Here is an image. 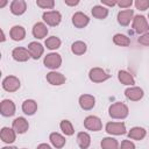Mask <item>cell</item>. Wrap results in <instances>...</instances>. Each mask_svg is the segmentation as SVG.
I'll return each mask as SVG.
<instances>
[{"mask_svg":"<svg viewBox=\"0 0 149 149\" xmlns=\"http://www.w3.org/2000/svg\"><path fill=\"white\" fill-rule=\"evenodd\" d=\"M86 50H87V45H86V43L83 42V41H76V42H73L72 45H71V51H72L74 55H78V56L84 55V54L86 52Z\"/></svg>","mask_w":149,"mask_h":149,"instance_id":"28","label":"cell"},{"mask_svg":"<svg viewBox=\"0 0 149 149\" xmlns=\"http://www.w3.org/2000/svg\"><path fill=\"white\" fill-rule=\"evenodd\" d=\"M91 13H92V15H93L95 19L104 20V19H106L107 15H108V9H107V7H105V6H102V5H97V6H94V7L92 8Z\"/></svg>","mask_w":149,"mask_h":149,"instance_id":"27","label":"cell"},{"mask_svg":"<svg viewBox=\"0 0 149 149\" xmlns=\"http://www.w3.org/2000/svg\"><path fill=\"white\" fill-rule=\"evenodd\" d=\"M0 137H1L2 142L7 143V144H10L16 139V132L13 128H9V127H2L1 132H0Z\"/></svg>","mask_w":149,"mask_h":149,"instance_id":"17","label":"cell"},{"mask_svg":"<svg viewBox=\"0 0 149 149\" xmlns=\"http://www.w3.org/2000/svg\"><path fill=\"white\" fill-rule=\"evenodd\" d=\"M88 78L93 83H104L111 78V74H108L101 68H92L88 72Z\"/></svg>","mask_w":149,"mask_h":149,"instance_id":"2","label":"cell"},{"mask_svg":"<svg viewBox=\"0 0 149 149\" xmlns=\"http://www.w3.org/2000/svg\"><path fill=\"white\" fill-rule=\"evenodd\" d=\"M84 127L91 132H99L102 128L101 120L95 115H88L84 120Z\"/></svg>","mask_w":149,"mask_h":149,"instance_id":"7","label":"cell"},{"mask_svg":"<svg viewBox=\"0 0 149 149\" xmlns=\"http://www.w3.org/2000/svg\"><path fill=\"white\" fill-rule=\"evenodd\" d=\"M79 106L84 111H90L95 106V98L91 94H83L79 97Z\"/></svg>","mask_w":149,"mask_h":149,"instance_id":"15","label":"cell"},{"mask_svg":"<svg viewBox=\"0 0 149 149\" xmlns=\"http://www.w3.org/2000/svg\"><path fill=\"white\" fill-rule=\"evenodd\" d=\"M49 140H50V143L56 148V149H61L65 146V137L63 135H61L59 133H51L50 136H49Z\"/></svg>","mask_w":149,"mask_h":149,"instance_id":"24","label":"cell"},{"mask_svg":"<svg viewBox=\"0 0 149 149\" xmlns=\"http://www.w3.org/2000/svg\"><path fill=\"white\" fill-rule=\"evenodd\" d=\"M12 57L16 62H27L30 58V54H29L28 49H26L23 47H17V48L13 49Z\"/></svg>","mask_w":149,"mask_h":149,"instance_id":"11","label":"cell"},{"mask_svg":"<svg viewBox=\"0 0 149 149\" xmlns=\"http://www.w3.org/2000/svg\"><path fill=\"white\" fill-rule=\"evenodd\" d=\"M133 28L137 34H146L149 30V23L143 15H136L133 19Z\"/></svg>","mask_w":149,"mask_h":149,"instance_id":"3","label":"cell"},{"mask_svg":"<svg viewBox=\"0 0 149 149\" xmlns=\"http://www.w3.org/2000/svg\"><path fill=\"white\" fill-rule=\"evenodd\" d=\"M134 16V12L133 9H125V10H120L118 13V22L121 26H128L130 23V21H133Z\"/></svg>","mask_w":149,"mask_h":149,"instance_id":"18","label":"cell"},{"mask_svg":"<svg viewBox=\"0 0 149 149\" xmlns=\"http://www.w3.org/2000/svg\"><path fill=\"white\" fill-rule=\"evenodd\" d=\"M12 128L16 132V134H24L28 130V128H29V123H28V121L24 118L19 116V118H16L13 121Z\"/></svg>","mask_w":149,"mask_h":149,"instance_id":"16","label":"cell"},{"mask_svg":"<svg viewBox=\"0 0 149 149\" xmlns=\"http://www.w3.org/2000/svg\"><path fill=\"white\" fill-rule=\"evenodd\" d=\"M36 5L43 9H52L55 6V1L54 0H37Z\"/></svg>","mask_w":149,"mask_h":149,"instance_id":"33","label":"cell"},{"mask_svg":"<svg viewBox=\"0 0 149 149\" xmlns=\"http://www.w3.org/2000/svg\"><path fill=\"white\" fill-rule=\"evenodd\" d=\"M37 111V102L33 99H27L22 102V112L26 115H34Z\"/></svg>","mask_w":149,"mask_h":149,"instance_id":"22","label":"cell"},{"mask_svg":"<svg viewBox=\"0 0 149 149\" xmlns=\"http://www.w3.org/2000/svg\"><path fill=\"white\" fill-rule=\"evenodd\" d=\"M102 149H119V143L114 137H104L100 142Z\"/></svg>","mask_w":149,"mask_h":149,"instance_id":"29","label":"cell"},{"mask_svg":"<svg viewBox=\"0 0 149 149\" xmlns=\"http://www.w3.org/2000/svg\"><path fill=\"white\" fill-rule=\"evenodd\" d=\"M119 149H135V144L129 140H123Z\"/></svg>","mask_w":149,"mask_h":149,"instance_id":"36","label":"cell"},{"mask_svg":"<svg viewBox=\"0 0 149 149\" xmlns=\"http://www.w3.org/2000/svg\"><path fill=\"white\" fill-rule=\"evenodd\" d=\"M22 149H27V148H22Z\"/></svg>","mask_w":149,"mask_h":149,"instance_id":"44","label":"cell"},{"mask_svg":"<svg viewBox=\"0 0 149 149\" xmlns=\"http://www.w3.org/2000/svg\"><path fill=\"white\" fill-rule=\"evenodd\" d=\"M61 40L57 37V36H50V37H48L47 40H45V42H44V44H45V47L48 48V49H50V50H56V49H58L59 47H61Z\"/></svg>","mask_w":149,"mask_h":149,"instance_id":"32","label":"cell"},{"mask_svg":"<svg viewBox=\"0 0 149 149\" xmlns=\"http://www.w3.org/2000/svg\"><path fill=\"white\" fill-rule=\"evenodd\" d=\"M27 49H28V51L30 54V57L33 59H38L44 52V47L38 42H30L28 44Z\"/></svg>","mask_w":149,"mask_h":149,"instance_id":"14","label":"cell"},{"mask_svg":"<svg viewBox=\"0 0 149 149\" xmlns=\"http://www.w3.org/2000/svg\"><path fill=\"white\" fill-rule=\"evenodd\" d=\"M43 21L48 24V26H51V27H56L61 23L62 21V15L58 10H48V12H44L43 15Z\"/></svg>","mask_w":149,"mask_h":149,"instance_id":"5","label":"cell"},{"mask_svg":"<svg viewBox=\"0 0 149 149\" xmlns=\"http://www.w3.org/2000/svg\"><path fill=\"white\" fill-rule=\"evenodd\" d=\"M90 22V19L86 14H84L83 12H77L72 15V23L76 28H84Z\"/></svg>","mask_w":149,"mask_h":149,"instance_id":"13","label":"cell"},{"mask_svg":"<svg viewBox=\"0 0 149 149\" xmlns=\"http://www.w3.org/2000/svg\"><path fill=\"white\" fill-rule=\"evenodd\" d=\"M33 35L35 38L37 40H41V38H44L47 35H48V28L47 26L43 23V22H37L34 24L33 27Z\"/></svg>","mask_w":149,"mask_h":149,"instance_id":"20","label":"cell"},{"mask_svg":"<svg viewBox=\"0 0 149 149\" xmlns=\"http://www.w3.org/2000/svg\"><path fill=\"white\" fill-rule=\"evenodd\" d=\"M105 129L109 135H122L126 133V125L123 122H108Z\"/></svg>","mask_w":149,"mask_h":149,"instance_id":"9","label":"cell"},{"mask_svg":"<svg viewBox=\"0 0 149 149\" xmlns=\"http://www.w3.org/2000/svg\"><path fill=\"white\" fill-rule=\"evenodd\" d=\"M21 86L20 79L15 76H7L2 80V88L7 92H16Z\"/></svg>","mask_w":149,"mask_h":149,"instance_id":"6","label":"cell"},{"mask_svg":"<svg viewBox=\"0 0 149 149\" xmlns=\"http://www.w3.org/2000/svg\"><path fill=\"white\" fill-rule=\"evenodd\" d=\"M8 2H7V0H3V1H1L0 2V8H2V7H5L6 5H7Z\"/></svg>","mask_w":149,"mask_h":149,"instance_id":"42","label":"cell"},{"mask_svg":"<svg viewBox=\"0 0 149 149\" xmlns=\"http://www.w3.org/2000/svg\"><path fill=\"white\" fill-rule=\"evenodd\" d=\"M9 35L13 41H22L26 37V29L22 26H13Z\"/></svg>","mask_w":149,"mask_h":149,"instance_id":"23","label":"cell"},{"mask_svg":"<svg viewBox=\"0 0 149 149\" xmlns=\"http://www.w3.org/2000/svg\"><path fill=\"white\" fill-rule=\"evenodd\" d=\"M36 149H52V148H51L49 144H47V143H41V144L37 146Z\"/></svg>","mask_w":149,"mask_h":149,"instance_id":"40","label":"cell"},{"mask_svg":"<svg viewBox=\"0 0 149 149\" xmlns=\"http://www.w3.org/2000/svg\"><path fill=\"white\" fill-rule=\"evenodd\" d=\"M118 79L121 84L127 85V86H133L135 84V79H134L133 74L126 70H120L118 72Z\"/></svg>","mask_w":149,"mask_h":149,"instance_id":"21","label":"cell"},{"mask_svg":"<svg viewBox=\"0 0 149 149\" xmlns=\"http://www.w3.org/2000/svg\"><path fill=\"white\" fill-rule=\"evenodd\" d=\"M108 114L111 118L113 119H125L128 116L129 114V109H128V106L121 101H118V102H114L109 106L108 108Z\"/></svg>","mask_w":149,"mask_h":149,"instance_id":"1","label":"cell"},{"mask_svg":"<svg viewBox=\"0 0 149 149\" xmlns=\"http://www.w3.org/2000/svg\"><path fill=\"white\" fill-rule=\"evenodd\" d=\"M148 17H149V15H148Z\"/></svg>","mask_w":149,"mask_h":149,"instance_id":"45","label":"cell"},{"mask_svg":"<svg viewBox=\"0 0 149 149\" xmlns=\"http://www.w3.org/2000/svg\"><path fill=\"white\" fill-rule=\"evenodd\" d=\"M147 135V130L142 127H133L129 132H128V137L132 140H136V141H141L146 137Z\"/></svg>","mask_w":149,"mask_h":149,"instance_id":"25","label":"cell"},{"mask_svg":"<svg viewBox=\"0 0 149 149\" xmlns=\"http://www.w3.org/2000/svg\"><path fill=\"white\" fill-rule=\"evenodd\" d=\"M5 40H6V36H5V31L1 29V42H5Z\"/></svg>","mask_w":149,"mask_h":149,"instance_id":"41","label":"cell"},{"mask_svg":"<svg viewBox=\"0 0 149 149\" xmlns=\"http://www.w3.org/2000/svg\"><path fill=\"white\" fill-rule=\"evenodd\" d=\"M113 42L119 47H128L130 44L129 37L123 34H115L113 37Z\"/></svg>","mask_w":149,"mask_h":149,"instance_id":"30","label":"cell"},{"mask_svg":"<svg viewBox=\"0 0 149 149\" xmlns=\"http://www.w3.org/2000/svg\"><path fill=\"white\" fill-rule=\"evenodd\" d=\"M64 2H65V5L72 7V6H77L79 3V0H64Z\"/></svg>","mask_w":149,"mask_h":149,"instance_id":"39","label":"cell"},{"mask_svg":"<svg viewBox=\"0 0 149 149\" xmlns=\"http://www.w3.org/2000/svg\"><path fill=\"white\" fill-rule=\"evenodd\" d=\"M47 80L49 84L54 85V86H59V85H63L66 80L65 76L62 74L61 72H56V71H50L49 73H47Z\"/></svg>","mask_w":149,"mask_h":149,"instance_id":"12","label":"cell"},{"mask_svg":"<svg viewBox=\"0 0 149 149\" xmlns=\"http://www.w3.org/2000/svg\"><path fill=\"white\" fill-rule=\"evenodd\" d=\"M1 149H16L15 147H3V148H1Z\"/></svg>","mask_w":149,"mask_h":149,"instance_id":"43","label":"cell"},{"mask_svg":"<svg viewBox=\"0 0 149 149\" xmlns=\"http://www.w3.org/2000/svg\"><path fill=\"white\" fill-rule=\"evenodd\" d=\"M101 3H102V6H107V7H113V6H115L116 3H118V1H115V0H101Z\"/></svg>","mask_w":149,"mask_h":149,"instance_id":"38","label":"cell"},{"mask_svg":"<svg viewBox=\"0 0 149 149\" xmlns=\"http://www.w3.org/2000/svg\"><path fill=\"white\" fill-rule=\"evenodd\" d=\"M135 7L140 10H147L149 8V1L148 0H136Z\"/></svg>","mask_w":149,"mask_h":149,"instance_id":"34","label":"cell"},{"mask_svg":"<svg viewBox=\"0 0 149 149\" xmlns=\"http://www.w3.org/2000/svg\"><path fill=\"white\" fill-rule=\"evenodd\" d=\"M137 42H139L140 44H142V45L148 47V45H149V31L146 33V34H143V35H141V36L139 37Z\"/></svg>","mask_w":149,"mask_h":149,"instance_id":"35","label":"cell"},{"mask_svg":"<svg viewBox=\"0 0 149 149\" xmlns=\"http://www.w3.org/2000/svg\"><path fill=\"white\" fill-rule=\"evenodd\" d=\"M15 104L10 99H3L0 104V113L3 116H13L15 114Z\"/></svg>","mask_w":149,"mask_h":149,"instance_id":"8","label":"cell"},{"mask_svg":"<svg viewBox=\"0 0 149 149\" xmlns=\"http://www.w3.org/2000/svg\"><path fill=\"white\" fill-rule=\"evenodd\" d=\"M59 128H61V130H62L65 135H68V136H71V135H73V133H74V128H73L71 121H69V120H62L61 123H59Z\"/></svg>","mask_w":149,"mask_h":149,"instance_id":"31","label":"cell"},{"mask_svg":"<svg viewBox=\"0 0 149 149\" xmlns=\"http://www.w3.org/2000/svg\"><path fill=\"white\" fill-rule=\"evenodd\" d=\"M120 8H129L132 5H133V1L132 0H121V1H118L116 3Z\"/></svg>","mask_w":149,"mask_h":149,"instance_id":"37","label":"cell"},{"mask_svg":"<svg viewBox=\"0 0 149 149\" xmlns=\"http://www.w3.org/2000/svg\"><path fill=\"white\" fill-rule=\"evenodd\" d=\"M27 9V2L24 0H14L10 3V12L14 15H22Z\"/></svg>","mask_w":149,"mask_h":149,"instance_id":"19","label":"cell"},{"mask_svg":"<svg viewBox=\"0 0 149 149\" xmlns=\"http://www.w3.org/2000/svg\"><path fill=\"white\" fill-rule=\"evenodd\" d=\"M43 63H44V66L45 68L51 69V70H56V69H58L62 65V57H61L59 54L50 52V54H48L44 57Z\"/></svg>","mask_w":149,"mask_h":149,"instance_id":"4","label":"cell"},{"mask_svg":"<svg viewBox=\"0 0 149 149\" xmlns=\"http://www.w3.org/2000/svg\"><path fill=\"white\" fill-rule=\"evenodd\" d=\"M77 143L80 149H87L91 144V136L86 132H79L77 134Z\"/></svg>","mask_w":149,"mask_h":149,"instance_id":"26","label":"cell"},{"mask_svg":"<svg viewBox=\"0 0 149 149\" xmlns=\"http://www.w3.org/2000/svg\"><path fill=\"white\" fill-rule=\"evenodd\" d=\"M143 90L141 87L137 86H130L128 88H126L125 91V95L127 99L132 100V101H139L143 98Z\"/></svg>","mask_w":149,"mask_h":149,"instance_id":"10","label":"cell"}]
</instances>
